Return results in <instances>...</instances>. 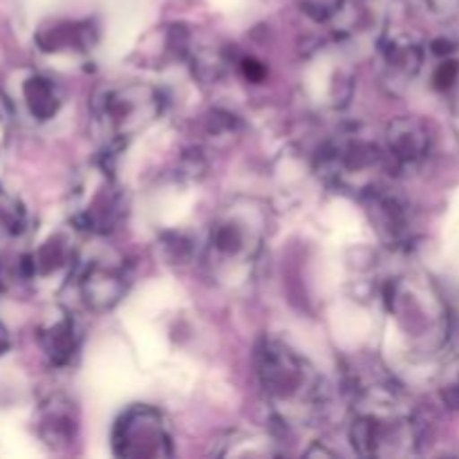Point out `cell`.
Returning a JSON list of instances; mask_svg holds the SVG:
<instances>
[{
  "instance_id": "6da1fadb",
  "label": "cell",
  "mask_w": 459,
  "mask_h": 459,
  "mask_svg": "<svg viewBox=\"0 0 459 459\" xmlns=\"http://www.w3.org/2000/svg\"><path fill=\"white\" fill-rule=\"evenodd\" d=\"M264 213L255 202H236L213 222L206 260L222 278L247 273L263 249Z\"/></svg>"
},
{
  "instance_id": "7a4b0ae2",
  "label": "cell",
  "mask_w": 459,
  "mask_h": 459,
  "mask_svg": "<svg viewBox=\"0 0 459 459\" xmlns=\"http://www.w3.org/2000/svg\"><path fill=\"white\" fill-rule=\"evenodd\" d=\"M258 375L269 402L287 415H307L323 397L314 368L287 345L269 341L258 354Z\"/></svg>"
},
{
  "instance_id": "3957f363",
  "label": "cell",
  "mask_w": 459,
  "mask_h": 459,
  "mask_svg": "<svg viewBox=\"0 0 459 459\" xmlns=\"http://www.w3.org/2000/svg\"><path fill=\"white\" fill-rule=\"evenodd\" d=\"M160 112V94L143 83L103 88L97 99V119L115 137H128Z\"/></svg>"
},
{
  "instance_id": "277c9868",
  "label": "cell",
  "mask_w": 459,
  "mask_h": 459,
  "mask_svg": "<svg viewBox=\"0 0 459 459\" xmlns=\"http://www.w3.org/2000/svg\"><path fill=\"white\" fill-rule=\"evenodd\" d=\"M112 448L119 457H169L173 448H170V435L164 415L151 406L128 408L115 424Z\"/></svg>"
},
{
  "instance_id": "5b68a950",
  "label": "cell",
  "mask_w": 459,
  "mask_h": 459,
  "mask_svg": "<svg viewBox=\"0 0 459 459\" xmlns=\"http://www.w3.org/2000/svg\"><path fill=\"white\" fill-rule=\"evenodd\" d=\"M81 290H83L85 303L92 309L112 307L124 294V272L119 264L97 260L85 269Z\"/></svg>"
},
{
  "instance_id": "8992f818",
  "label": "cell",
  "mask_w": 459,
  "mask_h": 459,
  "mask_svg": "<svg viewBox=\"0 0 459 459\" xmlns=\"http://www.w3.org/2000/svg\"><path fill=\"white\" fill-rule=\"evenodd\" d=\"M388 152L390 160H394L397 164H412L426 152V134L421 133L420 126L399 121L390 128Z\"/></svg>"
},
{
  "instance_id": "52a82bcc",
  "label": "cell",
  "mask_w": 459,
  "mask_h": 459,
  "mask_svg": "<svg viewBox=\"0 0 459 459\" xmlns=\"http://www.w3.org/2000/svg\"><path fill=\"white\" fill-rule=\"evenodd\" d=\"M27 99H30L31 112H36V117H49L54 115L58 106V97L54 92L52 83L45 79H31L27 85Z\"/></svg>"
},
{
  "instance_id": "ba28073f",
  "label": "cell",
  "mask_w": 459,
  "mask_h": 459,
  "mask_svg": "<svg viewBox=\"0 0 459 459\" xmlns=\"http://www.w3.org/2000/svg\"><path fill=\"white\" fill-rule=\"evenodd\" d=\"M455 79H457V63L453 61L444 63V65H439V70L435 72V85L442 90L451 88V85L455 83Z\"/></svg>"
}]
</instances>
